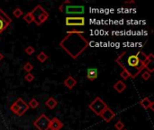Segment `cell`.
<instances>
[{"label":"cell","instance_id":"52a82bcc","mask_svg":"<svg viewBox=\"0 0 154 130\" xmlns=\"http://www.w3.org/2000/svg\"><path fill=\"white\" fill-rule=\"evenodd\" d=\"M64 12L68 16H80L84 15L85 13V6H73V5H68L64 7ZM62 11V12H63Z\"/></svg>","mask_w":154,"mask_h":130},{"label":"cell","instance_id":"5b68a950","mask_svg":"<svg viewBox=\"0 0 154 130\" xmlns=\"http://www.w3.org/2000/svg\"><path fill=\"white\" fill-rule=\"evenodd\" d=\"M88 107L95 114H97V116H100L103 113V111L108 107V106L104 100L101 99V98L97 97L96 99L88 105Z\"/></svg>","mask_w":154,"mask_h":130},{"label":"cell","instance_id":"30bf717a","mask_svg":"<svg viewBox=\"0 0 154 130\" xmlns=\"http://www.w3.org/2000/svg\"><path fill=\"white\" fill-rule=\"evenodd\" d=\"M63 126H64V124L58 117H53L52 119H50V130H60Z\"/></svg>","mask_w":154,"mask_h":130},{"label":"cell","instance_id":"7a4b0ae2","mask_svg":"<svg viewBox=\"0 0 154 130\" xmlns=\"http://www.w3.org/2000/svg\"><path fill=\"white\" fill-rule=\"evenodd\" d=\"M121 58V60L123 61H125L126 64H127V67L125 68H123V70H125L128 68V67H131L132 68V78H136L137 77V75L144 69V67H143V64L140 62V61L138 60L137 56H136V54H130V55L126 58V60L125 61L124 59L122 58V56L120 55L119 56Z\"/></svg>","mask_w":154,"mask_h":130},{"label":"cell","instance_id":"2e32d148","mask_svg":"<svg viewBox=\"0 0 154 130\" xmlns=\"http://www.w3.org/2000/svg\"><path fill=\"white\" fill-rule=\"evenodd\" d=\"M45 106L47 107H49V110H53V108H55L58 105V101L54 99V98L52 97H50L49 99L45 101Z\"/></svg>","mask_w":154,"mask_h":130},{"label":"cell","instance_id":"9a60e30c","mask_svg":"<svg viewBox=\"0 0 154 130\" xmlns=\"http://www.w3.org/2000/svg\"><path fill=\"white\" fill-rule=\"evenodd\" d=\"M113 88L115 89V90H116V92L122 93V92H124V91L126 90V85H125V83L124 81L120 80V81H116V82L114 84Z\"/></svg>","mask_w":154,"mask_h":130},{"label":"cell","instance_id":"3957f363","mask_svg":"<svg viewBox=\"0 0 154 130\" xmlns=\"http://www.w3.org/2000/svg\"><path fill=\"white\" fill-rule=\"evenodd\" d=\"M31 14H32L34 17V22L37 25H43L44 22L47 21V19L50 16L49 13L41 5L36 6L32 11H31Z\"/></svg>","mask_w":154,"mask_h":130},{"label":"cell","instance_id":"44dd1931","mask_svg":"<svg viewBox=\"0 0 154 130\" xmlns=\"http://www.w3.org/2000/svg\"><path fill=\"white\" fill-rule=\"evenodd\" d=\"M24 71H26L27 73H29V72H31L33 70H34V65L31 63V62H29V61H27L24 65Z\"/></svg>","mask_w":154,"mask_h":130},{"label":"cell","instance_id":"4316f807","mask_svg":"<svg viewBox=\"0 0 154 130\" xmlns=\"http://www.w3.org/2000/svg\"><path fill=\"white\" fill-rule=\"evenodd\" d=\"M120 76H121V78H122V79H124V80H127V79L131 78L130 73H129L127 71H125H125H123L121 72Z\"/></svg>","mask_w":154,"mask_h":130},{"label":"cell","instance_id":"7402d4cb","mask_svg":"<svg viewBox=\"0 0 154 130\" xmlns=\"http://www.w3.org/2000/svg\"><path fill=\"white\" fill-rule=\"evenodd\" d=\"M13 15H14V16L15 17H16V18H19V17H21L23 15H24V12H23V10L21 9V8H15L14 11H13Z\"/></svg>","mask_w":154,"mask_h":130},{"label":"cell","instance_id":"277c9868","mask_svg":"<svg viewBox=\"0 0 154 130\" xmlns=\"http://www.w3.org/2000/svg\"><path fill=\"white\" fill-rule=\"evenodd\" d=\"M28 110H29L28 104L23 99H21V98H18L12 104V106L10 107V110L14 114L17 115L18 117H22Z\"/></svg>","mask_w":154,"mask_h":130},{"label":"cell","instance_id":"f1b7e54d","mask_svg":"<svg viewBox=\"0 0 154 130\" xmlns=\"http://www.w3.org/2000/svg\"><path fill=\"white\" fill-rule=\"evenodd\" d=\"M4 58H5V56H4V55H3V54L1 53V52H0V61H2V60L4 59Z\"/></svg>","mask_w":154,"mask_h":130},{"label":"cell","instance_id":"484cf974","mask_svg":"<svg viewBox=\"0 0 154 130\" xmlns=\"http://www.w3.org/2000/svg\"><path fill=\"white\" fill-rule=\"evenodd\" d=\"M24 80H26V81H28V82H32L34 80V75L33 73L29 72L24 76Z\"/></svg>","mask_w":154,"mask_h":130},{"label":"cell","instance_id":"5bb4252c","mask_svg":"<svg viewBox=\"0 0 154 130\" xmlns=\"http://www.w3.org/2000/svg\"><path fill=\"white\" fill-rule=\"evenodd\" d=\"M140 105L144 108V110H148V108H150V110L153 111L154 108H153V101H151L149 98H143V99L140 101Z\"/></svg>","mask_w":154,"mask_h":130},{"label":"cell","instance_id":"f546056e","mask_svg":"<svg viewBox=\"0 0 154 130\" xmlns=\"http://www.w3.org/2000/svg\"><path fill=\"white\" fill-rule=\"evenodd\" d=\"M123 130H127V129H123Z\"/></svg>","mask_w":154,"mask_h":130},{"label":"cell","instance_id":"e0dca14e","mask_svg":"<svg viewBox=\"0 0 154 130\" xmlns=\"http://www.w3.org/2000/svg\"><path fill=\"white\" fill-rule=\"evenodd\" d=\"M136 56L138 58V60L140 61L141 63H144V61L148 59V55L146 53H144L142 51H138L137 53H136Z\"/></svg>","mask_w":154,"mask_h":130},{"label":"cell","instance_id":"83f0119b","mask_svg":"<svg viewBox=\"0 0 154 130\" xmlns=\"http://www.w3.org/2000/svg\"><path fill=\"white\" fill-rule=\"evenodd\" d=\"M0 18H5V19H7V18H10L5 12H4V11L1 9V8H0Z\"/></svg>","mask_w":154,"mask_h":130},{"label":"cell","instance_id":"4fadbf2b","mask_svg":"<svg viewBox=\"0 0 154 130\" xmlns=\"http://www.w3.org/2000/svg\"><path fill=\"white\" fill-rule=\"evenodd\" d=\"M77 83H78L77 80H75L72 76H70V75L68 76V78H66L64 80V82H63L65 87H67L69 90H72L74 87L77 85Z\"/></svg>","mask_w":154,"mask_h":130},{"label":"cell","instance_id":"d4e9b609","mask_svg":"<svg viewBox=\"0 0 154 130\" xmlns=\"http://www.w3.org/2000/svg\"><path fill=\"white\" fill-rule=\"evenodd\" d=\"M125 127V124L122 122V120H118L116 124H115V128L117 130H123Z\"/></svg>","mask_w":154,"mask_h":130},{"label":"cell","instance_id":"6da1fadb","mask_svg":"<svg viewBox=\"0 0 154 130\" xmlns=\"http://www.w3.org/2000/svg\"><path fill=\"white\" fill-rule=\"evenodd\" d=\"M83 34V31H69L67 35L60 42V46L74 60L78 59L89 46V42Z\"/></svg>","mask_w":154,"mask_h":130},{"label":"cell","instance_id":"d6986e66","mask_svg":"<svg viewBox=\"0 0 154 130\" xmlns=\"http://www.w3.org/2000/svg\"><path fill=\"white\" fill-rule=\"evenodd\" d=\"M28 104V107H29V108L31 107V108H33V110H35L36 107H39V105H40V102L36 100V99H32L30 101H29V103H27Z\"/></svg>","mask_w":154,"mask_h":130},{"label":"cell","instance_id":"9c48e42d","mask_svg":"<svg viewBox=\"0 0 154 130\" xmlns=\"http://www.w3.org/2000/svg\"><path fill=\"white\" fill-rule=\"evenodd\" d=\"M100 117L104 119V121H106V123H109L116 117V113L113 111L110 107H107L106 110L103 111V113L100 115Z\"/></svg>","mask_w":154,"mask_h":130},{"label":"cell","instance_id":"ac0fdd59","mask_svg":"<svg viewBox=\"0 0 154 130\" xmlns=\"http://www.w3.org/2000/svg\"><path fill=\"white\" fill-rule=\"evenodd\" d=\"M37 60L40 61V62H42V63H43V62H45L47 60H48V55L47 54L44 52H41L38 55H37Z\"/></svg>","mask_w":154,"mask_h":130},{"label":"cell","instance_id":"ffe728a7","mask_svg":"<svg viewBox=\"0 0 154 130\" xmlns=\"http://www.w3.org/2000/svg\"><path fill=\"white\" fill-rule=\"evenodd\" d=\"M24 22H26L27 24H32V23H34V17H33V16H32V14H31V12H28L26 15H24Z\"/></svg>","mask_w":154,"mask_h":130},{"label":"cell","instance_id":"8fae6325","mask_svg":"<svg viewBox=\"0 0 154 130\" xmlns=\"http://www.w3.org/2000/svg\"><path fill=\"white\" fill-rule=\"evenodd\" d=\"M153 54L152 53H150L148 55V59L144 61L143 63V67L144 69H147L146 71H149L150 73H151L153 71H154V68H153Z\"/></svg>","mask_w":154,"mask_h":130},{"label":"cell","instance_id":"cb8c5ba5","mask_svg":"<svg viewBox=\"0 0 154 130\" xmlns=\"http://www.w3.org/2000/svg\"><path fill=\"white\" fill-rule=\"evenodd\" d=\"M24 52H25L26 54H28V55H32L33 53L35 52V49H34V47H32L31 45H29V46H27V47L24 49Z\"/></svg>","mask_w":154,"mask_h":130},{"label":"cell","instance_id":"603a6c76","mask_svg":"<svg viewBox=\"0 0 154 130\" xmlns=\"http://www.w3.org/2000/svg\"><path fill=\"white\" fill-rule=\"evenodd\" d=\"M151 77V73H150L149 71H143L141 73V78L142 80H144V81H149Z\"/></svg>","mask_w":154,"mask_h":130},{"label":"cell","instance_id":"ba28073f","mask_svg":"<svg viewBox=\"0 0 154 130\" xmlns=\"http://www.w3.org/2000/svg\"><path fill=\"white\" fill-rule=\"evenodd\" d=\"M86 23L85 17L83 16H67L65 24L68 26H84Z\"/></svg>","mask_w":154,"mask_h":130},{"label":"cell","instance_id":"7c38bea8","mask_svg":"<svg viewBox=\"0 0 154 130\" xmlns=\"http://www.w3.org/2000/svg\"><path fill=\"white\" fill-rule=\"evenodd\" d=\"M98 77V71L97 68H88L87 70V78L90 81H94Z\"/></svg>","mask_w":154,"mask_h":130},{"label":"cell","instance_id":"8992f818","mask_svg":"<svg viewBox=\"0 0 154 130\" xmlns=\"http://www.w3.org/2000/svg\"><path fill=\"white\" fill-rule=\"evenodd\" d=\"M50 119L45 114H42L41 116H39V117H37L36 120L34 122V126L38 130L50 129Z\"/></svg>","mask_w":154,"mask_h":130}]
</instances>
